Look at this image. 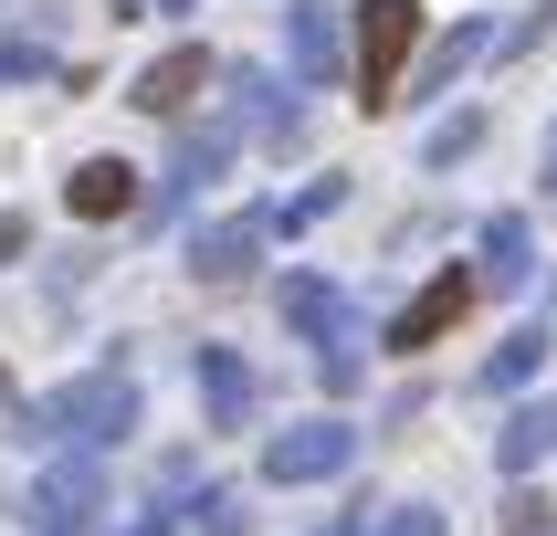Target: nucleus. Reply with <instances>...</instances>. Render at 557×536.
Wrapping results in <instances>:
<instances>
[{"label": "nucleus", "mask_w": 557, "mask_h": 536, "mask_svg": "<svg viewBox=\"0 0 557 536\" xmlns=\"http://www.w3.org/2000/svg\"><path fill=\"white\" fill-rule=\"evenodd\" d=\"M22 432H32V441H85V452H106V441L137 432V378L106 358V369L63 378L53 400H32V410H22Z\"/></svg>", "instance_id": "1"}, {"label": "nucleus", "mask_w": 557, "mask_h": 536, "mask_svg": "<svg viewBox=\"0 0 557 536\" xmlns=\"http://www.w3.org/2000/svg\"><path fill=\"white\" fill-rule=\"evenodd\" d=\"M284 326L315 347L326 400H347V389H358V315H347V295H337L326 274H284Z\"/></svg>", "instance_id": "2"}, {"label": "nucleus", "mask_w": 557, "mask_h": 536, "mask_svg": "<svg viewBox=\"0 0 557 536\" xmlns=\"http://www.w3.org/2000/svg\"><path fill=\"white\" fill-rule=\"evenodd\" d=\"M410 53H421V0H358V105H400Z\"/></svg>", "instance_id": "3"}, {"label": "nucleus", "mask_w": 557, "mask_h": 536, "mask_svg": "<svg viewBox=\"0 0 557 536\" xmlns=\"http://www.w3.org/2000/svg\"><path fill=\"white\" fill-rule=\"evenodd\" d=\"M347 463H358V432L347 421H295V432L263 441V484H326Z\"/></svg>", "instance_id": "4"}, {"label": "nucleus", "mask_w": 557, "mask_h": 536, "mask_svg": "<svg viewBox=\"0 0 557 536\" xmlns=\"http://www.w3.org/2000/svg\"><path fill=\"white\" fill-rule=\"evenodd\" d=\"M95 504H106V473H95V452H74V463H53L42 484H32V526L42 536H85Z\"/></svg>", "instance_id": "5"}, {"label": "nucleus", "mask_w": 557, "mask_h": 536, "mask_svg": "<svg viewBox=\"0 0 557 536\" xmlns=\"http://www.w3.org/2000/svg\"><path fill=\"white\" fill-rule=\"evenodd\" d=\"M473 295H484L473 274H432V284H421V295L400 306V326H389V347H400V358H421L432 337H453V326L473 315Z\"/></svg>", "instance_id": "6"}, {"label": "nucleus", "mask_w": 557, "mask_h": 536, "mask_svg": "<svg viewBox=\"0 0 557 536\" xmlns=\"http://www.w3.org/2000/svg\"><path fill=\"white\" fill-rule=\"evenodd\" d=\"M263 242H274V211H243V221H211L200 242H189V274L200 284H243L252 263H263Z\"/></svg>", "instance_id": "7"}, {"label": "nucleus", "mask_w": 557, "mask_h": 536, "mask_svg": "<svg viewBox=\"0 0 557 536\" xmlns=\"http://www.w3.org/2000/svg\"><path fill=\"white\" fill-rule=\"evenodd\" d=\"M221 63L200 53V42H180V53H158L148 74H137V95H126V105H137V116H189V95L211 85Z\"/></svg>", "instance_id": "8"}, {"label": "nucleus", "mask_w": 557, "mask_h": 536, "mask_svg": "<svg viewBox=\"0 0 557 536\" xmlns=\"http://www.w3.org/2000/svg\"><path fill=\"white\" fill-rule=\"evenodd\" d=\"M473 284H495V295L536 284V221L527 211H495V221H484V263H473Z\"/></svg>", "instance_id": "9"}, {"label": "nucleus", "mask_w": 557, "mask_h": 536, "mask_svg": "<svg viewBox=\"0 0 557 536\" xmlns=\"http://www.w3.org/2000/svg\"><path fill=\"white\" fill-rule=\"evenodd\" d=\"M284 53H295V74H306V85H326V74L347 63L337 11H326V0H295V22H284Z\"/></svg>", "instance_id": "10"}, {"label": "nucleus", "mask_w": 557, "mask_h": 536, "mask_svg": "<svg viewBox=\"0 0 557 536\" xmlns=\"http://www.w3.org/2000/svg\"><path fill=\"white\" fill-rule=\"evenodd\" d=\"M63 200H74L85 221H116V211H137L148 189H137V169H126V158H85V169L63 179Z\"/></svg>", "instance_id": "11"}, {"label": "nucleus", "mask_w": 557, "mask_h": 536, "mask_svg": "<svg viewBox=\"0 0 557 536\" xmlns=\"http://www.w3.org/2000/svg\"><path fill=\"white\" fill-rule=\"evenodd\" d=\"M200 400H211L221 432H243V421H252V369H243V347H200Z\"/></svg>", "instance_id": "12"}, {"label": "nucleus", "mask_w": 557, "mask_h": 536, "mask_svg": "<svg viewBox=\"0 0 557 536\" xmlns=\"http://www.w3.org/2000/svg\"><path fill=\"white\" fill-rule=\"evenodd\" d=\"M547 452H557V400H527V410L495 432V463H505V473H536Z\"/></svg>", "instance_id": "13"}, {"label": "nucleus", "mask_w": 557, "mask_h": 536, "mask_svg": "<svg viewBox=\"0 0 557 536\" xmlns=\"http://www.w3.org/2000/svg\"><path fill=\"white\" fill-rule=\"evenodd\" d=\"M473 53H495V32H484V22H463V32H442V42H432V63H421V74H410V95H442V85H453V74H463Z\"/></svg>", "instance_id": "14"}, {"label": "nucleus", "mask_w": 557, "mask_h": 536, "mask_svg": "<svg viewBox=\"0 0 557 536\" xmlns=\"http://www.w3.org/2000/svg\"><path fill=\"white\" fill-rule=\"evenodd\" d=\"M536 369H547V326H516V337L484 358V389H527Z\"/></svg>", "instance_id": "15"}, {"label": "nucleus", "mask_w": 557, "mask_h": 536, "mask_svg": "<svg viewBox=\"0 0 557 536\" xmlns=\"http://www.w3.org/2000/svg\"><path fill=\"white\" fill-rule=\"evenodd\" d=\"M337 200H347V179H337V169H326V179H306V189H295V200H274V232H315V221L337 211Z\"/></svg>", "instance_id": "16"}, {"label": "nucleus", "mask_w": 557, "mask_h": 536, "mask_svg": "<svg viewBox=\"0 0 557 536\" xmlns=\"http://www.w3.org/2000/svg\"><path fill=\"white\" fill-rule=\"evenodd\" d=\"M473 137H484V116H442V126H432V169H453Z\"/></svg>", "instance_id": "17"}, {"label": "nucleus", "mask_w": 557, "mask_h": 536, "mask_svg": "<svg viewBox=\"0 0 557 536\" xmlns=\"http://www.w3.org/2000/svg\"><path fill=\"white\" fill-rule=\"evenodd\" d=\"M505 536H557V504L547 495H516V504H505Z\"/></svg>", "instance_id": "18"}, {"label": "nucleus", "mask_w": 557, "mask_h": 536, "mask_svg": "<svg viewBox=\"0 0 557 536\" xmlns=\"http://www.w3.org/2000/svg\"><path fill=\"white\" fill-rule=\"evenodd\" d=\"M32 74H53L42 42H0V85H32Z\"/></svg>", "instance_id": "19"}, {"label": "nucleus", "mask_w": 557, "mask_h": 536, "mask_svg": "<svg viewBox=\"0 0 557 536\" xmlns=\"http://www.w3.org/2000/svg\"><path fill=\"white\" fill-rule=\"evenodd\" d=\"M53 11H63V0H0V42H22V32L53 22Z\"/></svg>", "instance_id": "20"}, {"label": "nucleus", "mask_w": 557, "mask_h": 536, "mask_svg": "<svg viewBox=\"0 0 557 536\" xmlns=\"http://www.w3.org/2000/svg\"><path fill=\"white\" fill-rule=\"evenodd\" d=\"M379 536H442V515H432V504H389V515H379Z\"/></svg>", "instance_id": "21"}, {"label": "nucleus", "mask_w": 557, "mask_h": 536, "mask_svg": "<svg viewBox=\"0 0 557 536\" xmlns=\"http://www.w3.org/2000/svg\"><path fill=\"white\" fill-rule=\"evenodd\" d=\"M200 526H211V536H243V495H200Z\"/></svg>", "instance_id": "22"}, {"label": "nucleus", "mask_w": 557, "mask_h": 536, "mask_svg": "<svg viewBox=\"0 0 557 536\" xmlns=\"http://www.w3.org/2000/svg\"><path fill=\"white\" fill-rule=\"evenodd\" d=\"M22 242H32V221H22V211H0V263H11Z\"/></svg>", "instance_id": "23"}, {"label": "nucleus", "mask_w": 557, "mask_h": 536, "mask_svg": "<svg viewBox=\"0 0 557 536\" xmlns=\"http://www.w3.org/2000/svg\"><path fill=\"white\" fill-rule=\"evenodd\" d=\"M547 200H557V148H547Z\"/></svg>", "instance_id": "24"}, {"label": "nucleus", "mask_w": 557, "mask_h": 536, "mask_svg": "<svg viewBox=\"0 0 557 536\" xmlns=\"http://www.w3.org/2000/svg\"><path fill=\"white\" fill-rule=\"evenodd\" d=\"M148 11H189V0H148Z\"/></svg>", "instance_id": "25"}, {"label": "nucleus", "mask_w": 557, "mask_h": 536, "mask_svg": "<svg viewBox=\"0 0 557 536\" xmlns=\"http://www.w3.org/2000/svg\"><path fill=\"white\" fill-rule=\"evenodd\" d=\"M326 536H358V515H347V526H326Z\"/></svg>", "instance_id": "26"}, {"label": "nucleus", "mask_w": 557, "mask_h": 536, "mask_svg": "<svg viewBox=\"0 0 557 536\" xmlns=\"http://www.w3.org/2000/svg\"><path fill=\"white\" fill-rule=\"evenodd\" d=\"M137 536H169V526H137Z\"/></svg>", "instance_id": "27"}]
</instances>
